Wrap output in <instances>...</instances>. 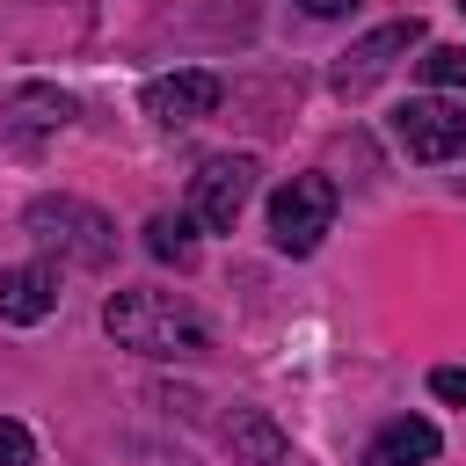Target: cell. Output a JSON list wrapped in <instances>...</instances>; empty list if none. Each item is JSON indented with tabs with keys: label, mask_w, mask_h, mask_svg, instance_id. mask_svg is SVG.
I'll use <instances>...</instances> for the list:
<instances>
[{
	"label": "cell",
	"mask_w": 466,
	"mask_h": 466,
	"mask_svg": "<svg viewBox=\"0 0 466 466\" xmlns=\"http://www.w3.org/2000/svg\"><path fill=\"white\" fill-rule=\"evenodd\" d=\"M218 437H226V451H233L240 466H277V459H284V430H277L262 408H226V415H218Z\"/></svg>",
	"instance_id": "cell-11"
},
{
	"label": "cell",
	"mask_w": 466,
	"mask_h": 466,
	"mask_svg": "<svg viewBox=\"0 0 466 466\" xmlns=\"http://www.w3.org/2000/svg\"><path fill=\"white\" fill-rule=\"evenodd\" d=\"M393 138L408 146V160H466V109H451L444 95H408L393 109Z\"/></svg>",
	"instance_id": "cell-5"
},
{
	"label": "cell",
	"mask_w": 466,
	"mask_h": 466,
	"mask_svg": "<svg viewBox=\"0 0 466 466\" xmlns=\"http://www.w3.org/2000/svg\"><path fill=\"white\" fill-rule=\"evenodd\" d=\"M430 459H437V422L422 415H393L364 444V466H430Z\"/></svg>",
	"instance_id": "cell-10"
},
{
	"label": "cell",
	"mask_w": 466,
	"mask_h": 466,
	"mask_svg": "<svg viewBox=\"0 0 466 466\" xmlns=\"http://www.w3.org/2000/svg\"><path fill=\"white\" fill-rule=\"evenodd\" d=\"M255 153H211L197 175H189V211L211 226V233H233V218L248 211V197H255Z\"/></svg>",
	"instance_id": "cell-4"
},
{
	"label": "cell",
	"mask_w": 466,
	"mask_h": 466,
	"mask_svg": "<svg viewBox=\"0 0 466 466\" xmlns=\"http://www.w3.org/2000/svg\"><path fill=\"white\" fill-rule=\"evenodd\" d=\"M415 44H422V22H415V15H408V22H386V29H371V36H357V44L342 51V66H335V87H342V95L371 87V80H379L393 58H408Z\"/></svg>",
	"instance_id": "cell-7"
},
{
	"label": "cell",
	"mask_w": 466,
	"mask_h": 466,
	"mask_svg": "<svg viewBox=\"0 0 466 466\" xmlns=\"http://www.w3.org/2000/svg\"><path fill=\"white\" fill-rule=\"evenodd\" d=\"M146 255H160V262H175V269H182V262L197 255L189 218H182V211H153V218H146Z\"/></svg>",
	"instance_id": "cell-12"
},
{
	"label": "cell",
	"mask_w": 466,
	"mask_h": 466,
	"mask_svg": "<svg viewBox=\"0 0 466 466\" xmlns=\"http://www.w3.org/2000/svg\"><path fill=\"white\" fill-rule=\"evenodd\" d=\"M459 7H466V0H459Z\"/></svg>",
	"instance_id": "cell-17"
},
{
	"label": "cell",
	"mask_w": 466,
	"mask_h": 466,
	"mask_svg": "<svg viewBox=\"0 0 466 466\" xmlns=\"http://www.w3.org/2000/svg\"><path fill=\"white\" fill-rule=\"evenodd\" d=\"M328 226H335V182H328V175H291V182L269 197V240H277L284 255H313Z\"/></svg>",
	"instance_id": "cell-3"
},
{
	"label": "cell",
	"mask_w": 466,
	"mask_h": 466,
	"mask_svg": "<svg viewBox=\"0 0 466 466\" xmlns=\"http://www.w3.org/2000/svg\"><path fill=\"white\" fill-rule=\"evenodd\" d=\"M51 313H58V277H51L44 262H15V269H0V320L36 328V320H51Z\"/></svg>",
	"instance_id": "cell-9"
},
{
	"label": "cell",
	"mask_w": 466,
	"mask_h": 466,
	"mask_svg": "<svg viewBox=\"0 0 466 466\" xmlns=\"http://www.w3.org/2000/svg\"><path fill=\"white\" fill-rule=\"evenodd\" d=\"M415 66H422L430 87H466V44H430Z\"/></svg>",
	"instance_id": "cell-13"
},
{
	"label": "cell",
	"mask_w": 466,
	"mask_h": 466,
	"mask_svg": "<svg viewBox=\"0 0 466 466\" xmlns=\"http://www.w3.org/2000/svg\"><path fill=\"white\" fill-rule=\"evenodd\" d=\"M299 7H306V15H320V22H328V15H350V7H357V0H299Z\"/></svg>",
	"instance_id": "cell-16"
},
{
	"label": "cell",
	"mask_w": 466,
	"mask_h": 466,
	"mask_svg": "<svg viewBox=\"0 0 466 466\" xmlns=\"http://www.w3.org/2000/svg\"><path fill=\"white\" fill-rule=\"evenodd\" d=\"M22 233L36 248H51L58 262H80V269H109L116 262V226L80 197H36L22 211Z\"/></svg>",
	"instance_id": "cell-2"
},
{
	"label": "cell",
	"mask_w": 466,
	"mask_h": 466,
	"mask_svg": "<svg viewBox=\"0 0 466 466\" xmlns=\"http://www.w3.org/2000/svg\"><path fill=\"white\" fill-rule=\"evenodd\" d=\"M0 466H36V437L15 415H0Z\"/></svg>",
	"instance_id": "cell-14"
},
{
	"label": "cell",
	"mask_w": 466,
	"mask_h": 466,
	"mask_svg": "<svg viewBox=\"0 0 466 466\" xmlns=\"http://www.w3.org/2000/svg\"><path fill=\"white\" fill-rule=\"evenodd\" d=\"M102 328L116 335V350H138V357H153V364H189V357L211 350V328L197 320V306H182L175 291H146V284L109 291Z\"/></svg>",
	"instance_id": "cell-1"
},
{
	"label": "cell",
	"mask_w": 466,
	"mask_h": 466,
	"mask_svg": "<svg viewBox=\"0 0 466 466\" xmlns=\"http://www.w3.org/2000/svg\"><path fill=\"white\" fill-rule=\"evenodd\" d=\"M58 124H73V95H58V87H44V80L0 95V131H7L15 146L44 138V131H58Z\"/></svg>",
	"instance_id": "cell-8"
},
{
	"label": "cell",
	"mask_w": 466,
	"mask_h": 466,
	"mask_svg": "<svg viewBox=\"0 0 466 466\" xmlns=\"http://www.w3.org/2000/svg\"><path fill=\"white\" fill-rule=\"evenodd\" d=\"M218 95H226L218 73H197V66H189V73H160V80H146L138 102H146V116H153L160 131H189V124H204V116L218 109Z\"/></svg>",
	"instance_id": "cell-6"
},
{
	"label": "cell",
	"mask_w": 466,
	"mask_h": 466,
	"mask_svg": "<svg viewBox=\"0 0 466 466\" xmlns=\"http://www.w3.org/2000/svg\"><path fill=\"white\" fill-rule=\"evenodd\" d=\"M430 393L451 400V408H466V364H437V371H430Z\"/></svg>",
	"instance_id": "cell-15"
}]
</instances>
